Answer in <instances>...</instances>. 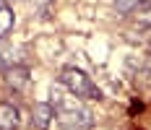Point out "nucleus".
<instances>
[{"label": "nucleus", "instance_id": "nucleus-1", "mask_svg": "<svg viewBox=\"0 0 151 130\" xmlns=\"http://www.w3.org/2000/svg\"><path fill=\"white\" fill-rule=\"evenodd\" d=\"M50 104H52L55 120L63 130H89L91 128V112L86 109L83 99L70 94L63 83H55L50 88Z\"/></svg>", "mask_w": 151, "mask_h": 130}, {"label": "nucleus", "instance_id": "nucleus-2", "mask_svg": "<svg viewBox=\"0 0 151 130\" xmlns=\"http://www.w3.org/2000/svg\"><path fill=\"white\" fill-rule=\"evenodd\" d=\"M58 83H63L70 94H76L78 99H83V101H96V99H102L99 86H96V83H94L83 70H78V68H63Z\"/></svg>", "mask_w": 151, "mask_h": 130}, {"label": "nucleus", "instance_id": "nucleus-3", "mask_svg": "<svg viewBox=\"0 0 151 130\" xmlns=\"http://www.w3.org/2000/svg\"><path fill=\"white\" fill-rule=\"evenodd\" d=\"M52 120H55V109H52L50 101H37V104L31 107V128L47 130L52 125Z\"/></svg>", "mask_w": 151, "mask_h": 130}, {"label": "nucleus", "instance_id": "nucleus-4", "mask_svg": "<svg viewBox=\"0 0 151 130\" xmlns=\"http://www.w3.org/2000/svg\"><path fill=\"white\" fill-rule=\"evenodd\" d=\"M18 109L8 101H0V130H16L18 128Z\"/></svg>", "mask_w": 151, "mask_h": 130}, {"label": "nucleus", "instance_id": "nucleus-5", "mask_svg": "<svg viewBox=\"0 0 151 130\" xmlns=\"http://www.w3.org/2000/svg\"><path fill=\"white\" fill-rule=\"evenodd\" d=\"M11 26H13V11L3 3L0 5V37H5L11 31Z\"/></svg>", "mask_w": 151, "mask_h": 130}, {"label": "nucleus", "instance_id": "nucleus-6", "mask_svg": "<svg viewBox=\"0 0 151 130\" xmlns=\"http://www.w3.org/2000/svg\"><path fill=\"white\" fill-rule=\"evenodd\" d=\"M141 5H143V0H115V8H117V13H122V16L136 13Z\"/></svg>", "mask_w": 151, "mask_h": 130}, {"label": "nucleus", "instance_id": "nucleus-7", "mask_svg": "<svg viewBox=\"0 0 151 130\" xmlns=\"http://www.w3.org/2000/svg\"><path fill=\"white\" fill-rule=\"evenodd\" d=\"M0 5H3V0H0Z\"/></svg>", "mask_w": 151, "mask_h": 130}]
</instances>
